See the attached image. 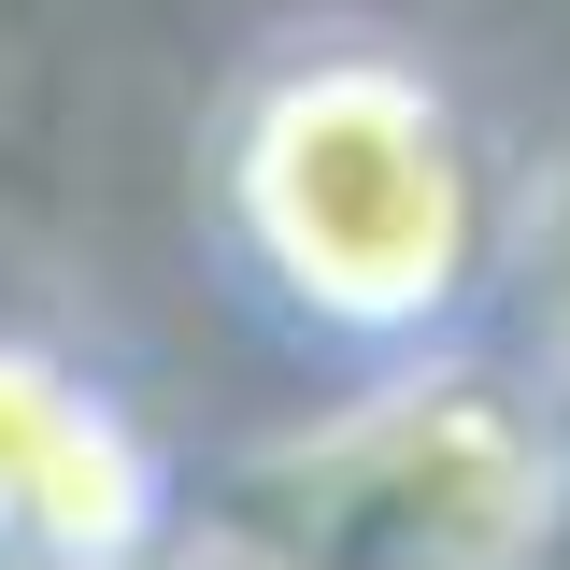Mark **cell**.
<instances>
[{"mask_svg": "<svg viewBox=\"0 0 570 570\" xmlns=\"http://www.w3.org/2000/svg\"><path fill=\"white\" fill-rule=\"evenodd\" d=\"M513 257H528V299H542V385L570 400V157L528 186V214H513Z\"/></svg>", "mask_w": 570, "mask_h": 570, "instance_id": "cell-4", "label": "cell"}, {"mask_svg": "<svg viewBox=\"0 0 570 570\" xmlns=\"http://www.w3.org/2000/svg\"><path fill=\"white\" fill-rule=\"evenodd\" d=\"M157 570H257V557H243L228 528H200V542H171V557H157Z\"/></svg>", "mask_w": 570, "mask_h": 570, "instance_id": "cell-5", "label": "cell"}, {"mask_svg": "<svg viewBox=\"0 0 570 570\" xmlns=\"http://www.w3.org/2000/svg\"><path fill=\"white\" fill-rule=\"evenodd\" d=\"M214 243L299 343L442 356L485 299L499 186L456 86L414 43L299 29L243 71L214 129Z\"/></svg>", "mask_w": 570, "mask_h": 570, "instance_id": "cell-1", "label": "cell"}, {"mask_svg": "<svg viewBox=\"0 0 570 570\" xmlns=\"http://www.w3.org/2000/svg\"><path fill=\"white\" fill-rule=\"evenodd\" d=\"M71 414H86V371L58 343H29V328H0V542H14V499L43 485V456H58Z\"/></svg>", "mask_w": 570, "mask_h": 570, "instance_id": "cell-3", "label": "cell"}, {"mask_svg": "<svg viewBox=\"0 0 570 570\" xmlns=\"http://www.w3.org/2000/svg\"><path fill=\"white\" fill-rule=\"evenodd\" d=\"M214 528L257 570H542L570 528V442L557 400L471 356H414L243 456Z\"/></svg>", "mask_w": 570, "mask_h": 570, "instance_id": "cell-2", "label": "cell"}]
</instances>
